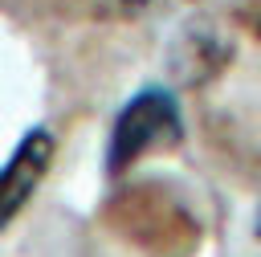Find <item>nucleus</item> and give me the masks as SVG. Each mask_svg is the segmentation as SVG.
Wrapping results in <instances>:
<instances>
[{
	"instance_id": "obj_1",
	"label": "nucleus",
	"mask_w": 261,
	"mask_h": 257,
	"mask_svg": "<svg viewBox=\"0 0 261 257\" xmlns=\"http://www.w3.org/2000/svg\"><path fill=\"white\" fill-rule=\"evenodd\" d=\"M179 135H184L179 102L163 86H147V90H139L114 114L110 143H106V171H126L147 151L167 147V143H179Z\"/></svg>"
},
{
	"instance_id": "obj_2",
	"label": "nucleus",
	"mask_w": 261,
	"mask_h": 257,
	"mask_svg": "<svg viewBox=\"0 0 261 257\" xmlns=\"http://www.w3.org/2000/svg\"><path fill=\"white\" fill-rule=\"evenodd\" d=\"M53 163V135L45 126H33L20 135V143L12 147V155L0 163V233L16 220V212L33 200V192L41 188L45 171Z\"/></svg>"
},
{
	"instance_id": "obj_3",
	"label": "nucleus",
	"mask_w": 261,
	"mask_h": 257,
	"mask_svg": "<svg viewBox=\"0 0 261 257\" xmlns=\"http://www.w3.org/2000/svg\"><path fill=\"white\" fill-rule=\"evenodd\" d=\"M257 233H261V216H257Z\"/></svg>"
}]
</instances>
